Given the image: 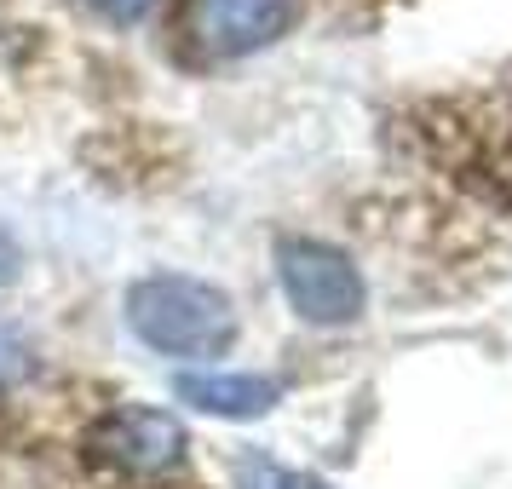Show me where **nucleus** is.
Wrapping results in <instances>:
<instances>
[{
    "label": "nucleus",
    "instance_id": "obj_1",
    "mask_svg": "<svg viewBox=\"0 0 512 489\" xmlns=\"http://www.w3.org/2000/svg\"><path fill=\"white\" fill-rule=\"evenodd\" d=\"M127 328L162 357L179 363H202V357H225L236 346V305L225 288L202 277H179V271H156L127 288Z\"/></svg>",
    "mask_w": 512,
    "mask_h": 489
},
{
    "label": "nucleus",
    "instance_id": "obj_2",
    "mask_svg": "<svg viewBox=\"0 0 512 489\" xmlns=\"http://www.w3.org/2000/svg\"><path fill=\"white\" fill-rule=\"evenodd\" d=\"M277 265V288L282 300L294 305V317L311 328H351L369 311V282L357 271V259L334 242L317 236H282L271 248Z\"/></svg>",
    "mask_w": 512,
    "mask_h": 489
},
{
    "label": "nucleus",
    "instance_id": "obj_3",
    "mask_svg": "<svg viewBox=\"0 0 512 489\" xmlns=\"http://www.w3.org/2000/svg\"><path fill=\"white\" fill-rule=\"evenodd\" d=\"M93 449L121 472H167V466L185 461V426L167 415V409H144V403H121L98 420Z\"/></svg>",
    "mask_w": 512,
    "mask_h": 489
},
{
    "label": "nucleus",
    "instance_id": "obj_4",
    "mask_svg": "<svg viewBox=\"0 0 512 489\" xmlns=\"http://www.w3.org/2000/svg\"><path fill=\"white\" fill-rule=\"evenodd\" d=\"M185 24L213 58H248L294 24V0H190Z\"/></svg>",
    "mask_w": 512,
    "mask_h": 489
},
{
    "label": "nucleus",
    "instance_id": "obj_5",
    "mask_svg": "<svg viewBox=\"0 0 512 489\" xmlns=\"http://www.w3.org/2000/svg\"><path fill=\"white\" fill-rule=\"evenodd\" d=\"M173 397L213 420H259L282 403V386L254 369H190L173 380Z\"/></svg>",
    "mask_w": 512,
    "mask_h": 489
},
{
    "label": "nucleus",
    "instance_id": "obj_6",
    "mask_svg": "<svg viewBox=\"0 0 512 489\" xmlns=\"http://www.w3.org/2000/svg\"><path fill=\"white\" fill-rule=\"evenodd\" d=\"M29 369H35V351H29V340L12 323H0V386H18Z\"/></svg>",
    "mask_w": 512,
    "mask_h": 489
},
{
    "label": "nucleus",
    "instance_id": "obj_7",
    "mask_svg": "<svg viewBox=\"0 0 512 489\" xmlns=\"http://www.w3.org/2000/svg\"><path fill=\"white\" fill-rule=\"evenodd\" d=\"M87 6H93L98 18H110V24H139L156 0H87Z\"/></svg>",
    "mask_w": 512,
    "mask_h": 489
},
{
    "label": "nucleus",
    "instance_id": "obj_8",
    "mask_svg": "<svg viewBox=\"0 0 512 489\" xmlns=\"http://www.w3.org/2000/svg\"><path fill=\"white\" fill-rule=\"evenodd\" d=\"M18 265H24V248H18V236L0 225V282H12L18 277Z\"/></svg>",
    "mask_w": 512,
    "mask_h": 489
},
{
    "label": "nucleus",
    "instance_id": "obj_9",
    "mask_svg": "<svg viewBox=\"0 0 512 489\" xmlns=\"http://www.w3.org/2000/svg\"><path fill=\"white\" fill-rule=\"evenodd\" d=\"M265 489H334V484L311 478V472H265Z\"/></svg>",
    "mask_w": 512,
    "mask_h": 489
}]
</instances>
